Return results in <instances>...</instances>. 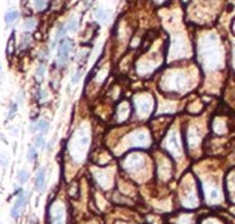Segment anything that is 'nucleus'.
<instances>
[{
    "instance_id": "nucleus-1",
    "label": "nucleus",
    "mask_w": 235,
    "mask_h": 224,
    "mask_svg": "<svg viewBox=\"0 0 235 224\" xmlns=\"http://www.w3.org/2000/svg\"><path fill=\"white\" fill-rule=\"evenodd\" d=\"M70 41L64 39V40H61V43H59V53H58V58H59V62L64 63L65 60L68 58V53L70 50Z\"/></svg>"
},
{
    "instance_id": "nucleus-2",
    "label": "nucleus",
    "mask_w": 235,
    "mask_h": 224,
    "mask_svg": "<svg viewBox=\"0 0 235 224\" xmlns=\"http://www.w3.org/2000/svg\"><path fill=\"white\" fill-rule=\"evenodd\" d=\"M24 202H25V197H24L23 190L20 189V190H19V195H18V199H16V202H15V204H14L13 209H11V217H13L14 219H16L18 215H19L20 209H21V207L24 205Z\"/></svg>"
},
{
    "instance_id": "nucleus-3",
    "label": "nucleus",
    "mask_w": 235,
    "mask_h": 224,
    "mask_svg": "<svg viewBox=\"0 0 235 224\" xmlns=\"http://www.w3.org/2000/svg\"><path fill=\"white\" fill-rule=\"evenodd\" d=\"M44 184H45V169L40 168L38 170L37 178H35V189L39 193H42L44 190Z\"/></svg>"
},
{
    "instance_id": "nucleus-4",
    "label": "nucleus",
    "mask_w": 235,
    "mask_h": 224,
    "mask_svg": "<svg viewBox=\"0 0 235 224\" xmlns=\"http://www.w3.org/2000/svg\"><path fill=\"white\" fill-rule=\"evenodd\" d=\"M48 126H49V123L47 122V120H44V119H42V120H38L37 123H35L34 125H33V128H32V131H40V133H47V130H48Z\"/></svg>"
},
{
    "instance_id": "nucleus-5",
    "label": "nucleus",
    "mask_w": 235,
    "mask_h": 224,
    "mask_svg": "<svg viewBox=\"0 0 235 224\" xmlns=\"http://www.w3.org/2000/svg\"><path fill=\"white\" fill-rule=\"evenodd\" d=\"M16 18H18V11L15 9L9 10L8 13L5 14V23H7V25L9 26L11 23H14L16 20Z\"/></svg>"
},
{
    "instance_id": "nucleus-6",
    "label": "nucleus",
    "mask_w": 235,
    "mask_h": 224,
    "mask_svg": "<svg viewBox=\"0 0 235 224\" xmlns=\"http://www.w3.org/2000/svg\"><path fill=\"white\" fill-rule=\"evenodd\" d=\"M44 147V135L43 133L42 134H38L37 137H35V148H43Z\"/></svg>"
},
{
    "instance_id": "nucleus-7",
    "label": "nucleus",
    "mask_w": 235,
    "mask_h": 224,
    "mask_svg": "<svg viewBox=\"0 0 235 224\" xmlns=\"http://www.w3.org/2000/svg\"><path fill=\"white\" fill-rule=\"evenodd\" d=\"M35 149L37 148H29V152H28V160H30V162H33L34 159H35V156H37V152H35Z\"/></svg>"
},
{
    "instance_id": "nucleus-8",
    "label": "nucleus",
    "mask_w": 235,
    "mask_h": 224,
    "mask_svg": "<svg viewBox=\"0 0 235 224\" xmlns=\"http://www.w3.org/2000/svg\"><path fill=\"white\" fill-rule=\"evenodd\" d=\"M65 32H67V28H65L64 25H61V26L58 28V32H57V36H56V39L58 40L59 38H63L64 34H65Z\"/></svg>"
},
{
    "instance_id": "nucleus-9",
    "label": "nucleus",
    "mask_w": 235,
    "mask_h": 224,
    "mask_svg": "<svg viewBox=\"0 0 235 224\" xmlns=\"http://www.w3.org/2000/svg\"><path fill=\"white\" fill-rule=\"evenodd\" d=\"M45 7H47L45 0H35V8L38 10H43Z\"/></svg>"
},
{
    "instance_id": "nucleus-10",
    "label": "nucleus",
    "mask_w": 235,
    "mask_h": 224,
    "mask_svg": "<svg viewBox=\"0 0 235 224\" xmlns=\"http://www.w3.org/2000/svg\"><path fill=\"white\" fill-rule=\"evenodd\" d=\"M28 173L25 172V170H23V172H20L19 174H18V180L20 181V183H24V181H25L27 179H28Z\"/></svg>"
},
{
    "instance_id": "nucleus-11",
    "label": "nucleus",
    "mask_w": 235,
    "mask_h": 224,
    "mask_svg": "<svg viewBox=\"0 0 235 224\" xmlns=\"http://www.w3.org/2000/svg\"><path fill=\"white\" fill-rule=\"evenodd\" d=\"M35 26V20L34 19H28L27 21H25V29L27 30H30V29H33Z\"/></svg>"
},
{
    "instance_id": "nucleus-12",
    "label": "nucleus",
    "mask_w": 235,
    "mask_h": 224,
    "mask_svg": "<svg viewBox=\"0 0 235 224\" xmlns=\"http://www.w3.org/2000/svg\"><path fill=\"white\" fill-rule=\"evenodd\" d=\"M77 25H78V24H77V21L76 20H73V21H69V24H68V26H67V30H70V32H73V30H76L77 29Z\"/></svg>"
},
{
    "instance_id": "nucleus-13",
    "label": "nucleus",
    "mask_w": 235,
    "mask_h": 224,
    "mask_svg": "<svg viewBox=\"0 0 235 224\" xmlns=\"http://www.w3.org/2000/svg\"><path fill=\"white\" fill-rule=\"evenodd\" d=\"M103 13H105L103 9H98V10H97V14H96V15H97L98 19H103V15H105Z\"/></svg>"
},
{
    "instance_id": "nucleus-14",
    "label": "nucleus",
    "mask_w": 235,
    "mask_h": 224,
    "mask_svg": "<svg viewBox=\"0 0 235 224\" xmlns=\"http://www.w3.org/2000/svg\"><path fill=\"white\" fill-rule=\"evenodd\" d=\"M43 71H44V66L42 65V66H39V69H38V76L40 75V79L43 78Z\"/></svg>"
},
{
    "instance_id": "nucleus-15",
    "label": "nucleus",
    "mask_w": 235,
    "mask_h": 224,
    "mask_svg": "<svg viewBox=\"0 0 235 224\" xmlns=\"http://www.w3.org/2000/svg\"><path fill=\"white\" fill-rule=\"evenodd\" d=\"M52 147H53V142H50L48 144V150H52Z\"/></svg>"
}]
</instances>
